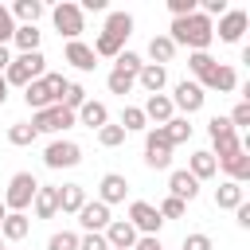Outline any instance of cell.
<instances>
[{
  "mask_svg": "<svg viewBox=\"0 0 250 250\" xmlns=\"http://www.w3.org/2000/svg\"><path fill=\"white\" fill-rule=\"evenodd\" d=\"M168 39L176 47H188V51H207L215 43V20H207L203 12H191L184 20H172V31Z\"/></svg>",
  "mask_w": 250,
  "mask_h": 250,
  "instance_id": "obj_1",
  "label": "cell"
},
{
  "mask_svg": "<svg viewBox=\"0 0 250 250\" xmlns=\"http://www.w3.org/2000/svg\"><path fill=\"white\" fill-rule=\"evenodd\" d=\"M66 82H70V78L55 74V70H47L43 78L27 82V86H23V102H27V109H31V113H39V109H47V105H59V98H62V90H66Z\"/></svg>",
  "mask_w": 250,
  "mask_h": 250,
  "instance_id": "obj_2",
  "label": "cell"
},
{
  "mask_svg": "<svg viewBox=\"0 0 250 250\" xmlns=\"http://www.w3.org/2000/svg\"><path fill=\"white\" fill-rule=\"evenodd\" d=\"M47 74V59H43V51H31V55H16L12 62H8V70H4V82H8V90L12 86H27V82H35V78H43Z\"/></svg>",
  "mask_w": 250,
  "mask_h": 250,
  "instance_id": "obj_3",
  "label": "cell"
},
{
  "mask_svg": "<svg viewBox=\"0 0 250 250\" xmlns=\"http://www.w3.org/2000/svg\"><path fill=\"white\" fill-rule=\"evenodd\" d=\"M207 137H211V156L215 160H227V156H234L238 148H242V141H238V129L227 121V117H211L207 121Z\"/></svg>",
  "mask_w": 250,
  "mask_h": 250,
  "instance_id": "obj_4",
  "label": "cell"
},
{
  "mask_svg": "<svg viewBox=\"0 0 250 250\" xmlns=\"http://www.w3.org/2000/svg\"><path fill=\"white\" fill-rule=\"evenodd\" d=\"M51 23H55V31H59L66 43H74V39L86 31V16H82V8H78L74 0H59V4L51 8Z\"/></svg>",
  "mask_w": 250,
  "mask_h": 250,
  "instance_id": "obj_5",
  "label": "cell"
},
{
  "mask_svg": "<svg viewBox=\"0 0 250 250\" xmlns=\"http://www.w3.org/2000/svg\"><path fill=\"white\" fill-rule=\"evenodd\" d=\"M35 191H39V180L31 172H16L8 180V188H4V207L8 211H27L31 199H35Z\"/></svg>",
  "mask_w": 250,
  "mask_h": 250,
  "instance_id": "obj_6",
  "label": "cell"
},
{
  "mask_svg": "<svg viewBox=\"0 0 250 250\" xmlns=\"http://www.w3.org/2000/svg\"><path fill=\"white\" fill-rule=\"evenodd\" d=\"M78 160H82V145H78V141H70V137H55V141L43 148V164H47L51 172L74 168Z\"/></svg>",
  "mask_w": 250,
  "mask_h": 250,
  "instance_id": "obj_7",
  "label": "cell"
},
{
  "mask_svg": "<svg viewBox=\"0 0 250 250\" xmlns=\"http://www.w3.org/2000/svg\"><path fill=\"white\" fill-rule=\"evenodd\" d=\"M172 109H180V117H191V113H199L203 109V102H207V94H203V86L199 82H191V78H180L176 86H172Z\"/></svg>",
  "mask_w": 250,
  "mask_h": 250,
  "instance_id": "obj_8",
  "label": "cell"
},
{
  "mask_svg": "<svg viewBox=\"0 0 250 250\" xmlns=\"http://www.w3.org/2000/svg\"><path fill=\"white\" fill-rule=\"evenodd\" d=\"M27 125L35 129V137H39V133H66L70 125H78V117H74L70 109H62V105H47V109L31 113Z\"/></svg>",
  "mask_w": 250,
  "mask_h": 250,
  "instance_id": "obj_9",
  "label": "cell"
},
{
  "mask_svg": "<svg viewBox=\"0 0 250 250\" xmlns=\"http://www.w3.org/2000/svg\"><path fill=\"white\" fill-rule=\"evenodd\" d=\"M145 164L156 168V172H164L172 164V145H168V137H164L160 125L156 129H145Z\"/></svg>",
  "mask_w": 250,
  "mask_h": 250,
  "instance_id": "obj_10",
  "label": "cell"
},
{
  "mask_svg": "<svg viewBox=\"0 0 250 250\" xmlns=\"http://www.w3.org/2000/svg\"><path fill=\"white\" fill-rule=\"evenodd\" d=\"M129 227H133L137 234H160L164 219H160V211H156L152 203H145V199H133V203H129Z\"/></svg>",
  "mask_w": 250,
  "mask_h": 250,
  "instance_id": "obj_11",
  "label": "cell"
},
{
  "mask_svg": "<svg viewBox=\"0 0 250 250\" xmlns=\"http://www.w3.org/2000/svg\"><path fill=\"white\" fill-rule=\"evenodd\" d=\"M246 27H250V16H246L242 8H227V12L219 16V27H215V35H219L223 43H242Z\"/></svg>",
  "mask_w": 250,
  "mask_h": 250,
  "instance_id": "obj_12",
  "label": "cell"
},
{
  "mask_svg": "<svg viewBox=\"0 0 250 250\" xmlns=\"http://www.w3.org/2000/svg\"><path fill=\"white\" fill-rule=\"evenodd\" d=\"M109 223H113V215H109L105 203H98V199H86V203H82V211H78V227H82L86 234H102Z\"/></svg>",
  "mask_w": 250,
  "mask_h": 250,
  "instance_id": "obj_13",
  "label": "cell"
},
{
  "mask_svg": "<svg viewBox=\"0 0 250 250\" xmlns=\"http://www.w3.org/2000/svg\"><path fill=\"white\" fill-rule=\"evenodd\" d=\"M125 195H129V180L121 172H105L98 180V203L113 207V203H125Z\"/></svg>",
  "mask_w": 250,
  "mask_h": 250,
  "instance_id": "obj_14",
  "label": "cell"
},
{
  "mask_svg": "<svg viewBox=\"0 0 250 250\" xmlns=\"http://www.w3.org/2000/svg\"><path fill=\"white\" fill-rule=\"evenodd\" d=\"M203 86V94L207 90H219V94H230V90H238V74H234V66H227V62H215V70L199 82Z\"/></svg>",
  "mask_w": 250,
  "mask_h": 250,
  "instance_id": "obj_15",
  "label": "cell"
},
{
  "mask_svg": "<svg viewBox=\"0 0 250 250\" xmlns=\"http://www.w3.org/2000/svg\"><path fill=\"white\" fill-rule=\"evenodd\" d=\"M168 195H176V199H184V203H191L195 195H199V180L188 172V168H176L172 176H168Z\"/></svg>",
  "mask_w": 250,
  "mask_h": 250,
  "instance_id": "obj_16",
  "label": "cell"
},
{
  "mask_svg": "<svg viewBox=\"0 0 250 250\" xmlns=\"http://www.w3.org/2000/svg\"><path fill=\"white\" fill-rule=\"evenodd\" d=\"M141 113H145V121H156V125H168V121L176 117L168 94H148V102L141 105Z\"/></svg>",
  "mask_w": 250,
  "mask_h": 250,
  "instance_id": "obj_17",
  "label": "cell"
},
{
  "mask_svg": "<svg viewBox=\"0 0 250 250\" xmlns=\"http://www.w3.org/2000/svg\"><path fill=\"white\" fill-rule=\"evenodd\" d=\"M27 230H31L27 211H8V215H4V223H0V238H4V242H23V238H27Z\"/></svg>",
  "mask_w": 250,
  "mask_h": 250,
  "instance_id": "obj_18",
  "label": "cell"
},
{
  "mask_svg": "<svg viewBox=\"0 0 250 250\" xmlns=\"http://www.w3.org/2000/svg\"><path fill=\"white\" fill-rule=\"evenodd\" d=\"M102 234H105L109 250H133V242H137V230L129 227V219H113Z\"/></svg>",
  "mask_w": 250,
  "mask_h": 250,
  "instance_id": "obj_19",
  "label": "cell"
},
{
  "mask_svg": "<svg viewBox=\"0 0 250 250\" xmlns=\"http://www.w3.org/2000/svg\"><path fill=\"white\" fill-rule=\"evenodd\" d=\"M137 86H141L145 94H164V86H168V70L156 66V62H145V66L137 70Z\"/></svg>",
  "mask_w": 250,
  "mask_h": 250,
  "instance_id": "obj_20",
  "label": "cell"
},
{
  "mask_svg": "<svg viewBox=\"0 0 250 250\" xmlns=\"http://www.w3.org/2000/svg\"><path fill=\"white\" fill-rule=\"evenodd\" d=\"M31 211H35V219H55V215H59V188L39 184V191H35V199H31Z\"/></svg>",
  "mask_w": 250,
  "mask_h": 250,
  "instance_id": "obj_21",
  "label": "cell"
},
{
  "mask_svg": "<svg viewBox=\"0 0 250 250\" xmlns=\"http://www.w3.org/2000/svg\"><path fill=\"white\" fill-rule=\"evenodd\" d=\"M78 117V125H86V129H102V125H109V109H105V102H94V98H86V105L74 113Z\"/></svg>",
  "mask_w": 250,
  "mask_h": 250,
  "instance_id": "obj_22",
  "label": "cell"
},
{
  "mask_svg": "<svg viewBox=\"0 0 250 250\" xmlns=\"http://www.w3.org/2000/svg\"><path fill=\"white\" fill-rule=\"evenodd\" d=\"M238 203H246V188L234 184V180H223V184L215 188V207H219V211H234Z\"/></svg>",
  "mask_w": 250,
  "mask_h": 250,
  "instance_id": "obj_23",
  "label": "cell"
},
{
  "mask_svg": "<svg viewBox=\"0 0 250 250\" xmlns=\"http://www.w3.org/2000/svg\"><path fill=\"white\" fill-rule=\"evenodd\" d=\"M62 59H66V62H70L74 70H94V66H98V62H94L98 55H94V51H90V43H82V39H74V43H66V51H62Z\"/></svg>",
  "mask_w": 250,
  "mask_h": 250,
  "instance_id": "obj_24",
  "label": "cell"
},
{
  "mask_svg": "<svg viewBox=\"0 0 250 250\" xmlns=\"http://www.w3.org/2000/svg\"><path fill=\"white\" fill-rule=\"evenodd\" d=\"M188 172L203 184V180H211V176H219V160L207 152V148H199V152H191L188 156Z\"/></svg>",
  "mask_w": 250,
  "mask_h": 250,
  "instance_id": "obj_25",
  "label": "cell"
},
{
  "mask_svg": "<svg viewBox=\"0 0 250 250\" xmlns=\"http://www.w3.org/2000/svg\"><path fill=\"white\" fill-rule=\"evenodd\" d=\"M219 168L227 172V180H234V184H246V180H250V152H246V148H238L234 156L219 160Z\"/></svg>",
  "mask_w": 250,
  "mask_h": 250,
  "instance_id": "obj_26",
  "label": "cell"
},
{
  "mask_svg": "<svg viewBox=\"0 0 250 250\" xmlns=\"http://www.w3.org/2000/svg\"><path fill=\"white\" fill-rule=\"evenodd\" d=\"M82 203H86V188L82 184H62L59 188V211L62 215H78Z\"/></svg>",
  "mask_w": 250,
  "mask_h": 250,
  "instance_id": "obj_27",
  "label": "cell"
},
{
  "mask_svg": "<svg viewBox=\"0 0 250 250\" xmlns=\"http://www.w3.org/2000/svg\"><path fill=\"white\" fill-rule=\"evenodd\" d=\"M102 31L125 43V39L133 35V16H129V12H105V27H102Z\"/></svg>",
  "mask_w": 250,
  "mask_h": 250,
  "instance_id": "obj_28",
  "label": "cell"
},
{
  "mask_svg": "<svg viewBox=\"0 0 250 250\" xmlns=\"http://www.w3.org/2000/svg\"><path fill=\"white\" fill-rule=\"evenodd\" d=\"M39 39H43V31H39L35 23H16V35H12V43L20 47V55H31V51H39Z\"/></svg>",
  "mask_w": 250,
  "mask_h": 250,
  "instance_id": "obj_29",
  "label": "cell"
},
{
  "mask_svg": "<svg viewBox=\"0 0 250 250\" xmlns=\"http://www.w3.org/2000/svg\"><path fill=\"white\" fill-rule=\"evenodd\" d=\"M148 59H152L156 66H168V62L176 59V43H172L168 35H152V39H148Z\"/></svg>",
  "mask_w": 250,
  "mask_h": 250,
  "instance_id": "obj_30",
  "label": "cell"
},
{
  "mask_svg": "<svg viewBox=\"0 0 250 250\" xmlns=\"http://www.w3.org/2000/svg\"><path fill=\"white\" fill-rule=\"evenodd\" d=\"M164 129V137H168V145L176 148V145H184V141H191V121L188 117H172L168 125H160Z\"/></svg>",
  "mask_w": 250,
  "mask_h": 250,
  "instance_id": "obj_31",
  "label": "cell"
},
{
  "mask_svg": "<svg viewBox=\"0 0 250 250\" xmlns=\"http://www.w3.org/2000/svg\"><path fill=\"white\" fill-rule=\"evenodd\" d=\"M8 12H12V20H20V23H35V20L43 16V4H39V0H16Z\"/></svg>",
  "mask_w": 250,
  "mask_h": 250,
  "instance_id": "obj_32",
  "label": "cell"
},
{
  "mask_svg": "<svg viewBox=\"0 0 250 250\" xmlns=\"http://www.w3.org/2000/svg\"><path fill=\"white\" fill-rule=\"evenodd\" d=\"M98 59H117L121 51H125V43L121 39H113V35H105V31H98V39H94V47H90Z\"/></svg>",
  "mask_w": 250,
  "mask_h": 250,
  "instance_id": "obj_33",
  "label": "cell"
},
{
  "mask_svg": "<svg viewBox=\"0 0 250 250\" xmlns=\"http://www.w3.org/2000/svg\"><path fill=\"white\" fill-rule=\"evenodd\" d=\"M59 105H62V109H70V113H78V109L86 105V86H82V82H66V90H62Z\"/></svg>",
  "mask_w": 250,
  "mask_h": 250,
  "instance_id": "obj_34",
  "label": "cell"
},
{
  "mask_svg": "<svg viewBox=\"0 0 250 250\" xmlns=\"http://www.w3.org/2000/svg\"><path fill=\"white\" fill-rule=\"evenodd\" d=\"M188 70L195 74V82H203V78L215 70V59H211L207 51H191V55H188Z\"/></svg>",
  "mask_w": 250,
  "mask_h": 250,
  "instance_id": "obj_35",
  "label": "cell"
},
{
  "mask_svg": "<svg viewBox=\"0 0 250 250\" xmlns=\"http://www.w3.org/2000/svg\"><path fill=\"white\" fill-rule=\"evenodd\" d=\"M105 86H109V94H121V98H125V94H133V86H137V78L113 66V70L105 74Z\"/></svg>",
  "mask_w": 250,
  "mask_h": 250,
  "instance_id": "obj_36",
  "label": "cell"
},
{
  "mask_svg": "<svg viewBox=\"0 0 250 250\" xmlns=\"http://www.w3.org/2000/svg\"><path fill=\"white\" fill-rule=\"evenodd\" d=\"M8 145H16V148H27V145H35V129H31L27 121H16V125H8Z\"/></svg>",
  "mask_w": 250,
  "mask_h": 250,
  "instance_id": "obj_37",
  "label": "cell"
},
{
  "mask_svg": "<svg viewBox=\"0 0 250 250\" xmlns=\"http://www.w3.org/2000/svg\"><path fill=\"white\" fill-rule=\"evenodd\" d=\"M121 129H125V133H141V129H148L141 105H125V109H121Z\"/></svg>",
  "mask_w": 250,
  "mask_h": 250,
  "instance_id": "obj_38",
  "label": "cell"
},
{
  "mask_svg": "<svg viewBox=\"0 0 250 250\" xmlns=\"http://www.w3.org/2000/svg\"><path fill=\"white\" fill-rule=\"evenodd\" d=\"M125 137H129V133H125L121 125H102V129H98V145H102V148H117V145H125Z\"/></svg>",
  "mask_w": 250,
  "mask_h": 250,
  "instance_id": "obj_39",
  "label": "cell"
},
{
  "mask_svg": "<svg viewBox=\"0 0 250 250\" xmlns=\"http://www.w3.org/2000/svg\"><path fill=\"white\" fill-rule=\"evenodd\" d=\"M156 211H160V219H184V215H188V203L176 199V195H164V199L156 203Z\"/></svg>",
  "mask_w": 250,
  "mask_h": 250,
  "instance_id": "obj_40",
  "label": "cell"
},
{
  "mask_svg": "<svg viewBox=\"0 0 250 250\" xmlns=\"http://www.w3.org/2000/svg\"><path fill=\"white\" fill-rule=\"evenodd\" d=\"M113 66H117V70H125V74H133V78H137V70H141V66H145V59H141V55H137V51H121V55H117V59H113Z\"/></svg>",
  "mask_w": 250,
  "mask_h": 250,
  "instance_id": "obj_41",
  "label": "cell"
},
{
  "mask_svg": "<svg viewBox=\"0 0 250 250\" xmlns=\"http://www.w3.org/2000/svg\"><path fill=\"white\" fill-rule=\"evenodd\" d=\"M47 250H78V234L74 230H55L47 238Z\"/></svg>",
  "mask_w": 250,
  "mask_h": 250,
  "instance_id": "obj_42",
  "label": "cell"
},
{
  "mask_svg": "<svg viewBox=\"0 0 250 250\" xmlns=\"http://www.w3.org/2000/svg\"><path fill=\"white\" fill-rule=\"evenodd\" d=\"M180 250H215V242H211V234H203V230H191V234H184Z\"/></svg>",
  "mask_w": 250,
  "mask_h": 250,
  "instance_id": "obj_43",
  "label": "cell"
},
{
  "mask_svg": "<svg viewBox=\"0 0 250 250\" xmlns=\"http://www.w3.org/2000/svg\"><path fill=\"white\" fill-rule=\"evenodd\" d=\"M12 35H16V20H12V12L0 4V47H8Z\"/></svg>",
  "mask_w": 250,
  "mask_h": 250,
  "instance_id": "obj_44",
  "label": "cell"
},
{
  "mask_svg": "<svg viewBox=\"0 0 250 250\" xmlns=\"http://www.w3.org/2000/svg\"><path fill=\"white\" fill-rule=\"evenodd\" d=\"M168 12H172V20H184V16L199 12V0H168Z\"/></svg>",
  "mask_w": 250,
  "mask_h": 250,
  "instance_id": "obj_45",
  "label": "cell"
},
{
  "mask_svg": "<svg viewBox=\"0 0 250 250\" xmlns=\"http://www.w3.org/2000/svg\"><path fill=\"white\" fill-rule=\"evenodd\" d=\"M227 121H230L234 129H246V125H250V102H238V105L230 109V117H227Z\"/></svg>",
  "mask_w": 250,
  "mask_h": 250,
  "instance_id": "obj_46",
  "label": "cell"
},
{
  "mask_svg": "<svg viewBox=\"0 0 250 250\" xmlns=\"http://www.w3.org/2000/svg\"><path fill=\"white\" fill-rule=\"evenodd\" d=\"M78 250H109V242H105V234H82Z\"/></svg>",
  "mask_w": 250,
  "mask_h": 250,
  "instance_id": "obj_47",
  "label": "cell"
},
{
  "mask_svg": "<svg viewBox=\"0 0 250 250\" xmlns=\"http://www.w3.org/2000/svg\"><path fill=\"white\" fill-rule=\"evenodd\" d=\"M227 8H230V4H227V0H203V4H199V12H203V16H207V20H215V16H223V12H227Z\"/></svg>",
  "mask_w": 250,
  "mask_h": 250,
  "instance_id": "obj_48",
  "label": "cell"
},
{
  "mask_svg": "<svg viewBox=\"0 0 250 250\" xmlns=\"http://www.w3.org/2000/svg\"><path fill=\"white\" fill-rule=\"evenodd\" d=\"M133 250H164V246H160V234H137Z\"/></svg>",
  "mask_w": 250,
  "mask_h": 250,
  "instance_id": "obj_49",
  "label": "cell"
},
{
  "mask_svg": "<svg viewBox=\"0 0 250 250\" xmlns=\"http://www.w3.org/2000/svg\"><path fill=\"white\" fill-rule=\"evenodd\" d=\"M234 219H238L242 230H250V203H238V207H234Z\"/></svg>",
  "mask_w": 250,
  "mask_h": 250,
  "instance_id": "obj_50",
  "label": "cell"
},
{
  "mask_svg": "<svg viewBox=\"0 0 250 250\" xmlns=\"http://www.w3.org/2000/svg\"><path fill=\"white\" fill-rule=\"evenodd\" d=\"M78 8H82V16H86V12H109V4H105V0H82Z\"/></svg>",
  "mask_w": 250,
  "mask_h": 250,
  "instance_id": "obj_51",
  "label": "cell"
},
{
  "mask_svg": "<svg viewBox=\"0 0 250 250\" xmlns=\"http://www.w3.org/2000/svg\"><path fill=\"white\" fill-rule=\"evenodd\" d=\"M8 62H12V51H8V47H0V74L8 70Z\"/></svg>",
  "mask_w": 250,
  "mask_h": 250,
  "instance_id": "obj_52",
  "label": "cell"
},
{
  "mask_svg": "<svg viewBox=\"0 0 250 250\" xmlns=\"http://www.w3.org/2000/svg\"><path fill=\"white\" fill-rule=\"evenodd\" d=\"M8 102V82H4V74H0V105Z\"/></svg>",
  "mask_w": 250,
  "mask_h": 250,
  "instance_id": "obj_53",
  "label": "cell"
},
{
  "mask_svg": "<svg viewBox=\"0 0 250 250\" xmlns=\"http://www.w3.org/2000/svg\"><path fill=\"white\" fill-rule=\"evenodd\" d=\"M4 215H8V207H4V199H0V223H4Z\"/></svg>",
  "mask_w": 250,
  "mask_h": 250,
  "instance_id": "obj_54",
  "label": "cell"
},
{
  "mask_svg": "<svg viewBox=\"0 0 250 250\" xmlns=\"http://www.w3.org/2000/svg\"><path fill=\"white\" fill-rule=\"evenodd\" d=\"M0 250H8V246H4V238H0Z\"/></svg>",
  "mask_w": 250,
  "mask_h": 250,
  "instance_id": "obj_55",
  "label": "cell"
}]
</instances>
